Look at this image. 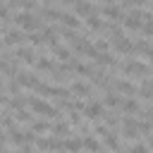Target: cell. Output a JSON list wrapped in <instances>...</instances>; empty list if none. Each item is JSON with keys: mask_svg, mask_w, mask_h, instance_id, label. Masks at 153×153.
<instances>
[{"mask_svg": "<svg viewBox=\"0 0 153 153\" xmlns=\"http://www.w3.org/2000/svg\"><path fill=\"white\" fill-rule=\"evenodd\" d=\"M10 141H12V143H17V146L26 143V131H22V129L12 127V129H10Z\"/></svg>", "mask_w": 153, "mask_h": 153, "instance_id": "cell-10", "label": "cell"}, {"mask_svg": "<svg viewBox=\"0 0 153 153\" xmlns=\"http://www.w3.org/2000/svg\"><path fill=\"white\" fill-rule=\"evenodd\" d=\"M0 122H2V127H7V129H12V127H14V115H10V112H5Z\"/></svg>", "mask_w": 153, "mask_h": 153, "instance_id": "cell-31", "label": "cell"}, {"mask_svg": "<svg viewBox=\"0 0 153 153\" xmlns=\"http://www.w3.org/2000/svg\"><path fill=\"white\" fill-rule=\"evenodd\" d=\"M105 122H108L110 127H115V124H117V117H115V115H105Z\"/></svg>", "mask_w": 153, "mask_h": 153, "instance_id": "cell-38", "label": "cell"}, {"mask_svg": "<svg viewBox=\"0 0 153 153\" xmlns=\"http://www.w3.org/2000/svg\"><path fill=\"white\" fill-rule=\"evenodd\" d=\"M24 41V33L22 31H7L5 33V45H17Z\"/></svg>", "mask_w": 153, "mask_h": 153, "instance_id": "cell-11", "label": "cell"}, {"mask_svg": "<svg viewBox=\"0 0 153 153\" xmlns=\"http://www.w3.org/2000/svg\"><path fill=\"white\" fill-rule=\"evenodd\" d=\"M14 120H19V122H31V115H29L24 108H19V110H14Z\"/></svg>", "mask_w": 153, "mask_h": 153, "instance_id": "cell-29", "label": "cell"}, {"mask_svg": "<svg viewBox=\"0 0 153 153\" xmlns=\"http://www.w3.org/2000/svg\"><path fill=\"white\" fill-rule=\"evenodd\" d=\"M127 153H151V148H148V146H143V143H134Z\"/></svg>", "mask_w": 153, "mask_h": 153, "instance_id": "cell-32", "label": "cell"}, {"mask_svg": "<svg viewBox=\"0 0 153 153\" xmlns=\"http://www.w3.org/2000/svg\"><path fill=\"white\" fill-rule=\"evenodd\" d=\"M65 2H67V5H76L79 0H65Z\"/></svg>", "mask_w": 153, "mask_h": 153, "instance_id": "cell-40", "label": "cell"}, {"mask_svg": "<svg viewBox=\"0 0 153 153\" xmlns=\"http://www.w3.org/2000/svg\"><path fill=\"white\" fill-rule=\"evenodd\" d=\"M76 74H81V76H91L93 74V69L88 67V65H84V62H76V69H74Z\"/></svg>", "mask_w": 153, "mask_h": 153, "instance_id": "cell-28", "label": "cell"}, {"mask_svg": "<svg viewBox=\"0 0 153 153\" xmlns=\"http://www.w3.org/2000/svg\"><path fill=\"white\" fill-rule=\"evenodd\" d=\"M122 72H124V74H131V76H141V79L148 76V67H146L143 62H136V60L124 62V65H122Z\"/></svg>", "mask_w": 153, "mask_h": 153, "instance_id": "cell-3", "label": "cell"}, {"mask_svg": "<svg viewBox=\"0 0 153 153\" xmlns=\"http://www.w3.org/2000/svg\"><path fill=\"white\" fill-rule=\"evenodd\" d=\"M26 103H29V108H31L33 112H38V115H45V117H60V112H57L53 105H48L45 100H41V98H26Z\"/></svg>", "mask_w": 153, "mask_h": 153, "instance_id": "cell-1", "label": "cell"}, {"mask_svg": "<svg viewBox=\"0 0 153 153\" xmlns=\"http://www.w3.org/2000/svg\"><path fill=\"white\" fill-rule=\"evenodd\" d=\"M105 105H110V108H115V105H122V98L112 91V93H108L105 96Z\"/></svg>", "mask_w": 153, "mask_h": 153, "instance_id": "cell-27", "label": "cell"}, {"mask_svg": "<svg viewBox=\"0 0 153 153\" xmlns=\"http://www.w3.org/2000/svg\"><path fill=\"white\" fill-rule=\"evenodd\" d=\"M17 57L24 60L26 65H33V50L31 48H17Z\"/></svg>", "mask_w": 153, "mask_h": 153, "instance_id": "cell-17", "label": "cell"}, {"mask_svg": "<svg viewBox=\"0 0 153 153\" xmlns=\"http://www.w3.org/2000/svg\"><path fill=\"white\" fill-rule=\"evenodd\" d=\"M103 141H105V146H108V148H112V151H117V148H120V139H117V136H115V131H110V129L105 131Z\"/></svg>", "mask_w": 153, "mask_h": 153, "instance_id": "cell-13", "label": "cell"}, {"mask_svg": "<svg viewBox=\"0 0 153 153\" xmlns=\"http://www.w3.org/2000/svg\"><path fill=\"white\" fill-rule=\"evenodd\" d=\"M74 14H76V17H88V14H93V5H91L88 0H79V2L74 5Z\"/></svg>", "mask_w": 153, "mask_h": 153, "instance_id": "cell-8", "label": "cell"}, {"mask_svg": "<svg viewBox=\"0 0 153 153\" xmlns=\"http://www.w3.org/2000/svg\"><path fill=\"white\" fill-rule=\"evenodd\" d=\"M7 5L10 7H26V10H33L36 7L33 0H7Z\"/></svg>", "mask_w": 153, "mask_h": 153, "instance_id": "cell-23", "label": "cell"}, {"mask_svg": "<svg viewBox=\"0 0 153 153\" xmlns=\"http://www.w3.org/2000/svg\"><path fill=\"white\" fill-rule=\"evenodd\" d=\"M29 38H31V43H43V41H45V38H43V33H31Z\"/></svg>", "mask_w": 153, "mask_h": 153, "instance_id": "cell-36", "label": "cell"}, {"mask_svg": "<svg viewBox=\"0 0 153 153\" xmlns=\"http://www.w3.org/2000/svg\"><path fill=\"white\" fill-rule=\"evenodd\" d=\"M141 29H143L146 36H151V33H153V19H146V22L141 24Z\"/></svg>", "mask_w": 153, "mask_h": 153, "instance_id": "cell-33", "label": "cell"}, {"mask_svg": "<svg viewBox=\"0 0 153 153\" xmlns=\"http://www.w3.org/2000/svg\"><path fill=\"white\" fill-rule=\"evenodd\" d=\"M141 19H143V12L141 10H131L127 17H122V24L127 29H141V24H143Z\"/></svg>", "mask_w": 153, "mask_h": 153, "instance_id": "cell-4", "label": "cell"}, {"mask_svg": "<svg viewBox=\"0 0 153 153\" xmlns=\"http://www.w3.org/2000/svg\"><path fill=\"white\" fill-rule=\"evenodd\" d=\"M62 22L67 29H79V17L76 14H69V12H62Z\"/></svg>", "mask_w": 153, "mask_h": 153, "instance_id": "cell-15", "label": "cell"}, {"mask_svg": "<svg viewBox=\"0 0 153 153\" xmlns=\"http://www.w3.org/2000/svg\"><path fill=\"white\" fill-rule=\"evenodd\" d=\"M36 67H38L41 72H55V65H53L48 57H41V60L36 62Z\"/></svg>", "mask_w": 153, "mask_h": 153, "instance_id": "cell-25", "label": "cell"}, {"mask_svg": "<svg viewBox=\"0 0 153 153\" xmlns=\"http://www.w3.org/2000/svg\"><path fill=\"white\" fill-rule=\"evenodd\" d=\"M81 146H84V143H81L79 139H65V141H62V148H65V151H69V153H76Z\"/></svg>", "mask_w": 153, "mask_h": 153, "instance_id": "cell-20", "label": "cell"}, {"mask_svg": "<svg viewBox=\"0 0 153 153\" xmlns=\"http://www.w3.org/2000/svg\"><path fill=\"white\" fill-rule=\"evenodd\" d=\"M103 14H105L108 19H122V7H117V5H112V2H108V5L103 7Z\"/></svg>", "mask_w": 153, "mask_h": 153, "instance_id": "cell-9", "label": "cell"}, {"mask_svg": "<svg viewBox=\"0 0 153 153\" xmlns=\"http://www.w3.org/2000/svg\"><path fill=\"white\" fill-rule=\"evenodd\" d=\"M14 22H17L24 31H36V29H41V26H43V22H41L38 17L29 14V12H19V14L14 17Z\"/></svg>", "mask_w": 153, "mask_h": 153, "instance_id": "cell-2", "label": "cell"}, {"mask_svg": "<svg viewBox=\"0 0 153 153\" xmlns=\"http://www.w3.org/2000/svg\"><path fill=\"white\" fill-rule=\"evenodd\" d=\"M124 5H136V7H141L143 0H124Z\"/></svg>", "mask_w": 153, "mask_h": 153, "instance_id": "cell-39", "label": "cell"}, {"mask_svg": "<svg viewBox=\"0 0 153 153\" xmlns=\"http://www.w3.org/2000/svg\"><path fill=\"white\" fill-rule=\"evenodd\" d=\"M84 115H86V120L98 122V120L103 117V105H100V103H88V105L84 108Z\"/></svg>", "mask_w": 153, "mask_h": 153, "instance_id": "cell-6", "label": "cell"}, {"mask_svg": "<svg viewBox=\"0 0 153 153\" xmlns=\"http://www.w3.org/2000/svg\"><path fill=\"white\" fill-rule=\"evenodd\" d=\"M122 136H127V139H136L139 136V124L131 117H124L122 120Z\"/></svg>", "mask_w": 153, "mask_h": 153, "instance_id": "cell-5", "label": "cell"}, {"mask_svg": "<svg viewBox=\"0 0 153 153\" xmlns=\"http://www.w3.org/2000/svg\"><path fill=\"white\" fill-rule=\"evenodd\" d=\"M115 48L120 50V53H134V43L129 41V38H120V41H115Z\"/></svg>", "mask_w": 153, "mask_h": 153, "instance_id": "cell-12", "label": "cell"}, {"mask_svg": "<svg viewBox=\"0 0 153 153\" xmlns=\"http://www.w3.org/2000/svg\"><path fill=\"white\" fill-rule=\"evenodd\" d=\"M43 17L50 19V22H55V19H62V12L60 10H53V7H43Z\"/></svg>", "mask_w": 153, "mask_h": 153, "instance_id": "cell-24", "label": "cell"}, {"mask_svg": "<svg viewBox=\"0 0 153 153\" xmlns=\"http://www.w3.org/2000/svg\"><path fill=\"white\" fill-rule=\"evenodd\" d=\"M2 153H12V151H2Z\"/></svg>", "mask_w": 153, "mask_h": 153, "instance_id": "cell-43", "label": "cell"}, {"mask_svg": "<svg viewBox=\"0 0 153 153\" xmlns=\"http://www.w3.org/2000/svg\"><path fill=\"white\" fill-rule=\"evenodd\" d=\"M115 91H120V93H129V96H134V84H129V81H124V79H120V81H115Z\"/></svg>", "mask_w": 153, "mask_h": 153, "instance_id": "cell-18", "label": "cell"}, {"mask_svg": "<svg viewBox=\"0 0 153 153\" xmlns=\"http://www.w3.org/2000/svg\"><path fill=\"white\" fill-rule=\"evenodd\" d=\"M53 55H55L57 60H62V62H67V60L72 57V55H69V50H67V48H62L60 43H57V45H53Z\"/></svg>", "mask_w": 153, "mask_h": 153, "instance_id": "cell-21", "label": "cell"}, {"mask_svg": "<svg viewBox=\"0 0 153 153\" xmlns=\"http://www.w3.org/2000/svg\"><path fill=\"white\" fill-rule=\"evenodd\" d=\"M103 2H112V0H103Z\"/></svg>", "mask_w": 153, "mask_h": 153, "instance_id": "cell-44", "label": "cell"}, {"mask_svg": "<svg viewBox=\"0 0 153 153\" xmlns=\"http://www.w3.org/2000/svg\"><path fill=\"white\" fill-rule=\"evenodd\" d=\"M0 143H5V134L2 131H0Z\"/></svg>", "mask_w": 153, "mask_h": 153, "instance_id": "cell-41", "label": "cell"}, {"mask_svg": "<svg viewBox=\"0 0 153 153\" xmlns=\"http://www.w3.org/2000/svg\"><path fill=\"white\" fill-rule=\"evenodd\" d=\"M0 19H10V12H7V5L0 0Z\"/></svg>", "mask_w": 153, "mask_h": 153, "instance_id": "cell-34", "label": "cell"}, {"mask_svg": "<svg viewBox=\"0 0 153 153\" xmlns=\"http://www.w3.org/2000/svg\"><path fill=\"white\" fill-rule=\"evenodd\" d=\"M50 131H53L55 136H57V134H60V136H67V134H69V127H67L65 122H55V124H50Z\"/></svg>", "mask_w": 153, "mask_h": 153, "instance_id": "cell-22", "label": "cell"}, {"mask_svg": "<svg viewBox=\"0 0 153 153\" xmlns=\"http://www.w3.org/2000/svg\"><path fill=\"white\" fill-rule=\"evenodd\" d=\"M81 143H84V148H88L91 153H98V151H100V141H98V139H93V136H88V134L84 136V141H81Z\"/></svg>", "mask_w": 153, "mask_h": 153, "instance_id": "cell-14", "label": "cell"}, {"mask_svg": "<svg viewBox=\"0 0 153 153\" xmlns=\"http://www.w3.org/2000/svg\"><path fill=\"white\" fill-rule=\"evenodd\" d=\"M96 50L105 53V50H108V41H98V43H96Z\"/></svg>", "mask_w": 153, "mask_h": 153, "instance_id": "cell-37", "label": "cell"}, {"mask_svg": "<svg viewBox=\"0 0 153 153\" xmlns=\"http://www.w3.org/2000/svg\"><path fill=\"white\" fill-rule=\"evenodd\" d=\"M122 110L124 112H139V103L134 98H127V100H122Z\"/></svg>", "mask_w": 153, "mask_h": 153, "instance_id": "cell-26", "label": "cell"}, {"mask_svg": "<svg viewBox=\"0 0 153 153\" xmlns=\"http://www.w3.org/2000/svg\"><path fill=\"white\" fill-rule=\"evenodd\" d=\"M136 124H139V129H141V131H146V134L153 129V124H151V122H136Z\"/></svg>", "mask_w": 153, "mask_h": 153, "instance_id": "cell-35", "label": "cell"}, {"mask_svg": "<svg viewBox=\"0 0 153 153\" xmlns=\"http://www.w3.org/2000/svg\"><path fill=\"white\" fill-rule=\"evenodd\" d=\"M36 146H38L41 151H65V148H62V141H53V139H38Z\"/></svg>", "mask_w": 153, "mask_h": 153, "instance_id": "cell-7", "label": "cell"}, {"mask_svg": "<svg viewBox=\"0 0 153 153\" xmlns=\"http://www.w3.org/2000/svg\"><path fill=\"white\" fill-rule=\"evenodd\" d=\"M31 129L41 134V131H50V124H48V122H33V120H31Z\"/></svg>", "mask_w": 153, "mask_h": 153, "instance_id": "cell-30", "label": "cell"}, {"mask_svg": "<svg viewBox=\"0 0 153 153\" xmlns=\"http://www.w3.org/2000/svg\"><path fill=\"white\" fill-rule=\"evenodd\" d=\"M148 146H151V151H153V136H151V141H148Z\"/></svg>", "mask_w": 153, "mask_h": 153, "instance_id": "cell-42", "label": "cell"}, {"mask_svg": "<svg viewBox=\"0 0 153 153\" xmlns=\"http://www.w3.org/2000/svg\"><path fill=\"white\" fill-rule=\"evenodd\" d=\"M88 91H91V86L84 84V81H74L72 84V93L74 96H88Z\"/></svg>", "mask_w": 153, "mask_h": 153, "instance_id": "cell-19", "label": "cell"}, {"mask_svg": "<svg viewBox=\"0 0 153 153\" xmlns=\"http://www.w3.org/2000/svg\"><path fill=\"white\" fill-rule=\"evenodd\" d=\"M86 26H88V29H93V31H100V29H103V22L98 19V12H93V14H88V17H86Z\"/></svg>", "mask_w": 153, "mask_h": 153, "instance_id": "cell-16", "label": "cell"}]
</instances>
